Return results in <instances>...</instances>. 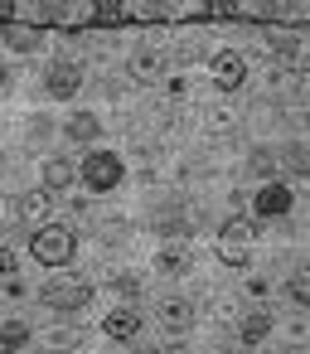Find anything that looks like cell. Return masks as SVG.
Masks as SVG:
<instances>
[{"mask_svg": "<svg viewBox=\"0 0 310 354\" xmlns=\"http://www.w3.org/2000/svg\"><path fill=\"white\" fill-rule=\"evenodd\" d=\"M0 39H6V49H15V54H39L44 49V30L39 25H20V20H10L6 30H0Z\"/></svg>", "mask_w": 310, "mask_h": 354, "instance_id": "10", "label": "cell"}, {"mask_svg": "<svg viewBox=\"0 0 310 354\" xmlns=\"http://www.w3.org/2000/svg\"><path fill=\"white\" fill-rule=\"evenodd\" d=\"M155 233H160V238H194V233H199V223H189V218H160V223H155Z\"/></svg>", "mask_w": 310, "mask_h": 354, "instance_id": "22", "label": "cell"}, {"mask_svg": "<svg viewBox=\"0 0 310 354\" xmlns=\"http://www.w3.org/2000/svg\"><path fill=\"white\" fill-rule=\"evenodd\" d=\"M0 277H15V252L0 248Z\"/></svg>", "mask_w": 310, "mask_h": 354, "instance_id": "26", "label": "cell"}, {"mask_svg": "<svg viewBox=\"0 0 310 354\" xmlns=\"http://www.w3.org/2000/svg\"><path fill=\"white\" fill-rule=\"evenodd\" d=\"M247 165H252V175H262V180H267V175H271V170H276V156H271V151H267V146H257V151H252V160H247Z\"/></svg>", "mask_w": 310, "mask_h": 354, "instance_id": "25", "label": "cell"}, {"mask_svg": "<svg viewBox=\"0 0 310 354\" xmlns=\"http://www.w3.org/2000/svg\"><path fill=\"white\" fill-rule=\"evenodd\" d=\"M39 180H44V189H49V194H64L68 185H78V165H73L68 156H49V160H44V170H39Z\"/></svg>", "mask_w": 310, "mask_h": 354, "instance_id": "12", "label": "cell"}, {"mask_svg": "<svg viewBox=\"0 0 310 354\" xmlns=\"http://www.w3.org/2000/svg\"><path fill=\"white\" fill-rule=\"evenodd\" d=\"M252 209H257V218H286V214L296 209V194H291V185L267 180V185L252 194Z\"/></svg>", "mask_w": 310, "mask_h": 354, "instance_id": "6", "label": "cell"}, {"mask_svg": "<svg viewBox=\"0 0 310 354\" xmlns=\"http://www.w3.org/2000/svg\"><path fill=\"white\" fill-rule=\"evenodd\" d=\"M155 272H160V277H189V272H194V252H184V248H160V252H155Z\"/></svg>", "mask_w": 310, "mask_h": 354, "instance_id": "15", "label": "cell"}, {"mask_svg": "<svg viewBox=\"0 0 310 354\" xmlns=\"http://www.w3.org/2000/svg\"><path fill=\"white\" fill-rule=\"evenodd\" d=\"M64 136H68V141H78V146H93V141L102 136V122H97L93 112H73V117L64 122Z\"/></svg>", "mask_w": 310, "mask_h": 354, "instance_id": "14", "label": "cell"}, {"mask_svg": "<svg viewBox=\"0 0 310 354\" xmlns=\"http://www.w3.org/2000/svg\"><path fill=\"white\" fill-rule=\"evenodd\" d=\"M252 238H257V223H252L247 214H228V223L218 228V243H242V248H252Z\"/></svg>", "mask_w": 310, "mask_h": 354, "instance_id": "16", "label": "cell"}, {"mask_svg": "<svg viewBox=\"0 0 310 354\" xmlns=\"http://www.w3.org/2000/svg\"><path fill=\"white\" fill-rule=\"evenodd\" d=\"M39 306H49L54 315H83L93 306V281H49L39 286Z\"/></svg>", "mask_w": 310, "mask_h": 354, "instance_id": "3", "label": "cell"}, {"mask_svg": "<svg viewBox=\"0 0 310 354\" xmlns=\"http://www.w3.org/2000/svg\"><path fill=\"white\" fill-rule=\"evenodd\" d=\"M286 291H291V301H296L300 310H310V262H300V267L286 277Z\"/></svg>", "mask_w": 310, "mask_h": 354, "instance_id": "19", "label": "cell"}, {"mask_svg": "<svg viewBox=\"0 0 310 354\" xmlns=\"http://www.w3.org/2000/svg\"><path fill=\"white\" fill-rule=\"evenodd\" d=\"M112 291H117V296H126V301H141V277L122 272V277H112Z\"/></svg>", "mask_w": 310, "mask_h": 354, "instance_id": "24", "label": "cell"}, {"mask_svg": "<svg viewBox=\"0 0 310 354\" xmlns=\"http://www.w3.org/2000/svg\"><path fill=\"white\" fill-rule=\"evenodd\" d=\"M209 68H213V83H218L223 93H233V88H242V83H247V59H242V54H233V49H218V54L209 59Z\"/></svg>", "mask_w": 310, "mask_h": 354, "instance_id": "7", "label": "cell"}, {"mask_svg": "<svg viewBox=\"0 0 310 354\" xmlns=\"http://www.w3.org/2000/svg\"><path fill=\"white\" fill-rule=\"evenodd\" d=\"M39 339H44V349H54V354H68V349H73L83 335H78V330H68V325H59V330H49V335H39Z\"/></svg>", "mask_w": 310, "mask_h": 354, "instance_id": "20", "label": "cell"}, {"mask_svg": "<svg viewBox=\"0 0 310 354\" xmlns=\"http://www.w3.org/2000/svg\"><path fill=\"white\" fill-rule=\"evenodd\" d=\"M155 320L165 330H189L194 325V301L189 296H160L155 301Z\"/></svg>", "mask_w": 310, "mask_h": 354, "instance_id": "9", "label": "cell"}, {"mask_svg": "<svg viewBox=\"0 0 310 354\" xmlns=\"http://www.w3.org/2000/svg\"><path fill=\"white\" fill-rule=\"evenodd\" d=\"M15 214H20L25 228H44L49 214H54V194H49V189H25V194L15 199Z\"/></svg>", "mask_w": 310, "mask_h": 354, "instance_id": "8", "label": "cell"}, {"mask_svg": "<svg viewBox=\"0 0 310 354\" xmlns=\"http://www.w3.org/2000/svg\"><path fill=\"white\" fill-rule=\"evenodd\" d=\"M267 335H271V310L267 306H247L242 320H238V339L242 344H262Z\"/></svg>", "mask_w": 310, "mask_h": 354, "instance_id": "13", "label": "cell"}, {"mask_svg": "<svg viewBox=\"0 0 310 354\" xmlns=\"http://www.w3.org/2000/svg\"><path fill=\"white\" fill-rule=\"evenodd\" d=\"M218 257H223L233 272H242V267L252 262V248H242V243H218Z\"/></svg>", "mask_w": 310, "mask_h": 354, "instance_id": "23", "label": "cell"}, {"mask_svg": "<svg viewBox=\"0 0 310 354\" xmlns=\"http://www.w3.org/2000/svg\"><path fill=\"white\" fill-rule=\"evenodd\" d=\"M305 122H310V117H305Z\"/></svg>", "mask_w": 310, "mask_h": 354, "instance_id": "30", "label": "cell"}, {"mask_svg": "<svg viewBox=\"0 0 310 354\" xmlns=\"http://www.w3.org/2000/svg\"><path fill=\"white\" fill-rule=\"evenodd\" d=\"M6 83H10V68H6V64H0V88H6Z\"/></svg>", "mask_w": 310, "mask_h": 354, "instance_id": "28", "label": "cell"}, {"mask_svg": "<svg viewBox=\"0 0 310 354\" xmlns=\"http://www.w3.org/2000/svg\"><path fill=\"white\" fill-rule=\"evenodd\" d=\"M30 339H35V330L25 320H6V325H0V354H25Z\"/></svg>", "mask_w": 310, "mask_h": 354, "instance_id": "17", "label": "cell"}, {"mask_svg": "<svg viewBox=\"0 0 310 354\" xmlns=\"http://www.w3.org/2000/svg\"><path fill=\"white\" fill-rule=\"evenodd\" d=\"M281 165L291 175H310V146H281Z\"/></svg>", "mask_w": 310, "mask_h": 354, "instance_id": "21", "label": "cell"}, {"mask_svg": "<svg viewBox=\"0 0 310 354\" xmlns=\"http://www.w3.org/2000/svg\"><path fill=\"white\" fill-rule=\"evenodd\" d=\"M257 354H271V349H257Z\"/></svg>", "mask_w": 310, "mask_h": 354, "instance_id": "29", "label": "cell"}, {"mask_svg": "<svg viewBox=\"0 0 310 354\" xmlns=\"http://www.w3.org/2000/svg\"><path fill=\"white\" fill-rule=\"evenodd\" d=\"M141 330H146V320H141L136 306H117V310L102 315V335L112 344H131V339H141Z\"/></svg>", "mask_w": 310, "mask_h": 354, "instance_id": "5", "label": "cell"}, {"mask_svg": "<svg viewBox=\"0 0 310 354\" xmlns=\"http://www.w3.org/2000/svg\"><path fill=\"white\" fill-rule=\"evenodd\" d=\"M78 180H83L93 194H112V189L126 180V165H122L117 151H88V156L78 160Z\"/></svg>", "mask_w": 310, "mask_h": 354, "instance_id": "2", "label": "cell"}, {"mask_svg": "<svg viewBox=\"0 0 310 354\" xmlns=\"http://www.w3.org/2000/svg\"><path fill=\"white\" fill-rule=\"evenodd\" d=\"M165 68H170V59H165L160 49H136V54H131V78H136V83H146V88H151V83H160V78H165Z\"/></svg>", "mask_w": 310, "mask_h": 354, "instance_id": "11", "label": "cell"}, {"mask_svg": "<svg viewBox=\"0 0 310 354\" xmlns=\"http://www.w3.org/2000/svg\"><path fill=\"white\" fill-rule=\"evenodd\" d=\"M267 49H271L281 64H296V59H300V39L286 35V30H271V35H267Z\"/></svg>", "mask_w": 310, "mask_h": 354, "instance_id": "18", "label": "cell"}, {"mask_svg": "<svg viewBox=\"0 0 310 354\" xmlns=\"http://www.w3.org/2000/svg\"><path fill=\"white\" fill-rule=\"evenodd\" d=\"M73 252H78V233L68 223H44V228L30 233V257L39 267H68Z\"/></svg>", "mask_w": 310, "mask_h": 354, "instance_id": "1", "label": "cell"}, {"mask_svg": "<svg viewBox=\"0 0 310 354\" xmlns=\"http://www.w3.org/2000/svg\"><path fill=\"white\" fill-rule=\"evenodd\" d=\"M155 354H189V349H184V344H165V349H160V344H155Z\"/></svg>", "mask_w": 310, "mask_h": 354, "instance_id": "27", "label": "cell"}, {"mask_svg": "<svg viewBox=\"0 0 310 354\" xmlns=\"http://www.w3.org/2000/svg\"><path fill=\"white\" fill-rule=\"evenodd\" d=\"M78 88H83V68H78L73 59H54V64L44 68V93H49L54 102L78 97Z\"/></svg>", "mask_w": 310, "mask_h": 354, "instance_id": "4", "label": "cell"}]
</instances>
